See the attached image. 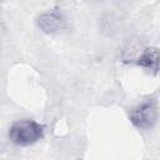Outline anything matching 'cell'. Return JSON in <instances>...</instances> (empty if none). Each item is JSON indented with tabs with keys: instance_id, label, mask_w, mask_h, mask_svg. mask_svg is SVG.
<instances>
[{
	"instance_id": "cell-1",
	"label": "cell",
	"mask_w": 160,
	"mask_h": 160,
	"mask_svg": "<svg viewBox=\"0 0 160 160\" xmlns=\"http://www.w3.org/2000/svg\"><path fill=\"white\" fill-rule=\"evenodd\" d=\"M44 135V128L34 120H20L11 125L10 140L19 146H29L39 141Z\"/></svg>"
},
{
	"instance_id": "cell-2",
	"label": "cell",
	"mask_w": 160,
	"mask_h": 160,
	"mask_svg": "<svg viewBox=\"0 0 160 160\" xmlns=\"http://www.w3.org/2000/svg\"><path fill=\"white\" fill-rule=\"evenodd\" d=\"M158 120V106L154 101H146L136 106L130 112V121L134 126L148 130L154 126Z\"/></svg>"
},
{
	"instance_id": "cell-3",
	"label": "cell",
	"mask_w": 160,
	"mask_h": 160,
	"mask_svg": "<svg viewBox=\"0 0 160 160\" xmlns=\"http://www.w3.org/2000/svg\"><path fill=\"white\" fill-rule=\"evenodd\" d=\"M136 64L148 72L156 74L160 69V50L154 46L145 48L138 55Z\"/></svg>"
},
{
	"instance_id": "cell-4",
	"label": "cell",
	"mask_w": 160,
	"mask_h": 160,
	"mask_svg": "<svg viewBox=\"0 0 160 160\" xmlns=\"http://www.w3.org/2000/svg\"><path fill=\"white\" fill-rule=\"evenodd\" d=\"M36 24L40 28V30H42L44 32L54 34L60 31L65 26V19L62 18L61 14L56 11H46L42 12L36 19Z\"/></svg>"
}]
</instances>
